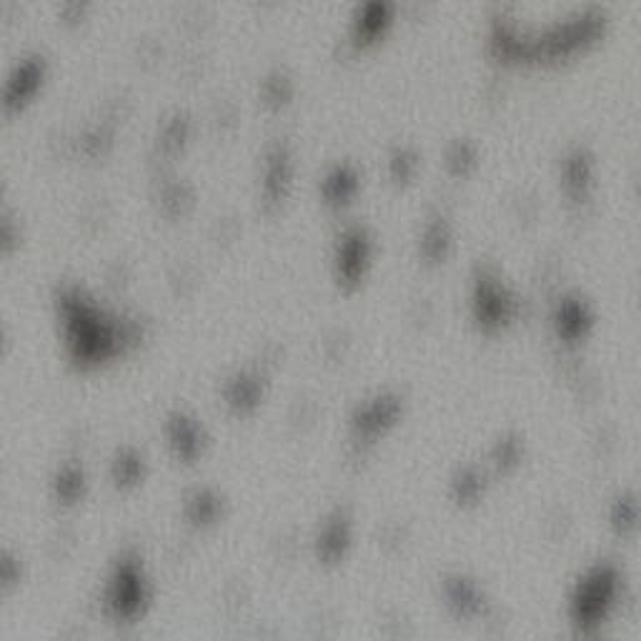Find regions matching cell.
I'll use <instances>...</instances> for the list:
<instances>
[{
  "instance_id": "1",
  "label": "cell",
  "mask_w": 641,
  "mask_h": 641,
  "mask_svg": "<svg viewBox=\"0 0 641 641\" xmlns=\"http://www.w3.org/2000/svg\"><path fill=\"white\" fill-rule=\"evenodd\" d=\"M614 596H617V576L609 569H599L590 582H584L582 592H579V599L574 602L576 619L596 621L604 617V609L609 607Z\"/></svg>"
}]
</instances>
